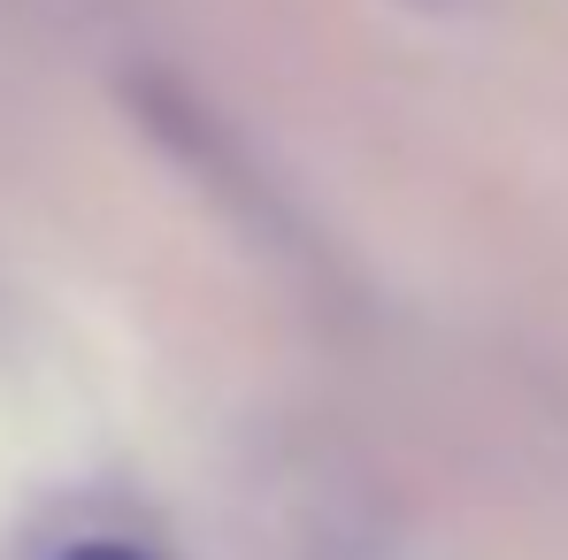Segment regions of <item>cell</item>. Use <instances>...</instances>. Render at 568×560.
Returning <instances> with one entry per match:
<instances>
[{
  "instance_id": "obj_1",
  "label": "cell",
  "mask_w": 568,
  "mask_h": 560,
  "mask_svg": "<svg viewBox=\"0 0 568 560\" xmlns=\"http://www.w3.org/2000/svg\"><path fill=\"white\" fill-rule=\"evenodd\" d=\"M62 560H154V553L131 546V538H85V546H70Z\"/></svg>"
}]
</instances>
